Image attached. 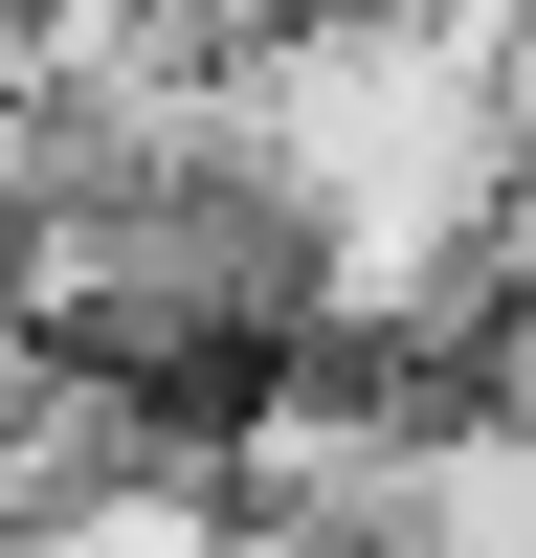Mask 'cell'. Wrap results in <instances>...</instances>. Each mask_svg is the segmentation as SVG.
I'll use <instances>...</instances> for the list:
<instances>
[{"label": "cell", "instance_id": "cell-4", "mask_svg": "<svg viewBox=\"0 0 536 558\" xmlns=\"http://www.w3.org/2000/svg\"><path fill=\"white\" fill-rule=\"evenodd\" d=\"M23 380H45V336H23V313H0V402H23Z\"/></svg>", "mask_w": 536, "mask_h": 558}, {"label": "cell", "instance_id": "cell-2", "mask_svg": "<svg viewBox=\"0 0 536 558\" xmlns=\"http://www.w3.org/2000/svg\"><path fill=\"white\" fill-rule=\"evenodd\" d=\"M402 558H536V425L491 380H447L402 447Z\"/></svg>", "mask_w": 536, "mask_h": 558}, {"label": "cell", "instance_id": "cell-1", "mask_svg": "<svg viewBox=\"0 0 536 558\" xmlns=\"http://www.w3.org/2000/svg\"><path fill=\"white\" fill-rule=\"evenodd\" d=\"M402 447H425V402L291 336V357H246V380H223V425H202V492H223L246 536H313V558H402Z\"/></svg>", "mask_w": 536, "mask_h": 558}, {"label": "cell", "instance_id": "cell-3", "mask_svg": "<svg viewBox=\"0 0 536 558\" xmlns=\"http://www.w3.org/2000/svg\"><path fill=\"white\" fill-rule=\"evenodd\" d=\"M23 558H223V492H202V425L179 447H134V470H89V492H45Z\"/></svg>", "mask_w": 536, "mask_h": 558}]
</instances>
